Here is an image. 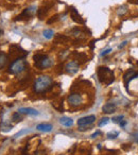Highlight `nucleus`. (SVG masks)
Wrapping results in <instances>:
<instances>
[{
    "mask_svg": "<svg viewBox=\"0 0 138 155\" xmlns=\"http://www.w3.org/2000/svg\"><path fill=\"white\" fill-rule=\"evenodd\" d=\"M12 127H13L6 121H3L2 123H1V131H2V132H9V131L12 130Z\"/></svg>",
    "mask_w": 138,
    "mask_h": 155,
    "instance_id": "nucleus-16",
    "label": "nucleus"
},
{
    "mask_svg": "<svg viewBox=\"0 0 138 155\" xmlns=\"http://www.w3.org/2000/svg\"><path fill=\"white\" fill-rule=\"evenodd\" d=\"M20 114H25V115H30V116H37L39 115V113L36 109L34 108H31V107H21L18 109Z\"/></svg>",
    "mask_w": 138,
    "mask_h": 155,
    "instance_id": "nucleus-10",
    "label": "nucleus"
},
{
    "mask_svg": "<svg viewBox=\"0 0 138 155\" xmlns=\"http://www.w3.org/2000/svg\"><path fill=\"white\" fill-rule=\"evenodd\" d=\"M118 135H119L118 132L114 131V132H110V133L107 134V137L110 139H114V138H116V137H118Z\"/></svg>",
    "mask_w": 138,
    "mask_h": 155,
    "instance_id": "nucleus-18",
    "label": "nucleus"
},
{
    "mask_svg": "<svg viewBox=\"0 0 138 155\" xmlns=\"http://www.w3.org/2000/svg\"><path fill=\"white\" fill-rule=\"evenodd\" d=\"M123 118L124 117L122 116V115H120V116H116V117H113V121L115 122V123H120V122L122 121V120H123Z\"/></svg>",
    "mask_w": 138,
    "mask_h": 155,
    "instance_id": "nucleus-19",
    "label": "nucleus"
},
{
    "mask_svg": "<svg viewBox=\"0 0 138 155\" xmlns=\"http://www.w3.org/2000/svg\"><path fill=\"white\" fill-rule=\"evenodd\" d=\"M99 135H102V133H101L100 131H97L96 133H94L92 135H91V137H92V138H96L97 136H99Z\"/></svg>",
    "mask_w": 138,
    "mask_h": 155,
    "instance_id": "nucleus-24",
    "label": "nucleus"
},
{
    "mask_svg": "<svg viewBox=\"0 0 138 155\" xmlns=\"http://www.w3.org/2000/svg\"><path fill=\"white\" fill-rule=\"evenodd\" d=\"M27 61H26L25 56H19L16 60H14L11 63V65L9 66V72L12 75H18L21 73L22 71H25L27 68Z\"/></svg>",
    "mask_w": 138,
    "mask_h": 155,
    "instance_id": "nucleus-3",
    "label": "nucleus"
},
{
    "mask_svg": "<svg viewBox=\"0 0 138 155\" xmlns=\"http://www.w3.org/2000/svg\"><path fill=\"white\" fill-rule=\"evenodd\" d=\"M12 120H14L15 122L20 121V120H21V116H20L19 112H17V113H14L13 114V116H12Z\"/></svg>",
    "mask_w": 138,
    "mask_h": 155,
    "instance_id": "nucleus-17",
    "label": "nucleus"
},
{
    "mask_svg": "<svg viewBox=\"0 0 138 155\" xmlns=\"http://www.w3.org/2000/svg\"><path fill=\"white\" fill-rule=\"evenodd\" d=\"M130 3H134V4H138V0H127Z\"/></svg>",
    "mask_w": 138,
    "mask_h": 155,
    "instance_id": "nucleus-26",
    "label": "nucleus"
},
{
    "mask_svg": "<svg viewBox=\"0 0 138 155\" xmlns=\"http://www.w3.org/2000/svg\"><path fill=\"white\" fill-rule=\"evenodd\" d=\"M65 70L69 75H75L79 71V63L75 61H70L66 64L65 66Z\"/></svg>",
    "mask_w": 138,
    "mask_h": 155,
    "instance_id": "nucleus-7",
    "label": "nucleus"
},
{
    "mask_svg": "<svg viewBox=\"0 0 138 155\" xmlns=\"http://www.w3.org/2000/svg\"><path fill=\"white\" fill-rule=\"evenodd\" d=\"M52 85L53 81L49 75H41L34 82L33 89L37 94H43V92H46L52 88Z\"/></svg>",
    "mask_w": 138,
    "mask_h": 155,
    "instance_id": "nucleus-1",
    "label": "nucleus"
},
{
    "mask_svg": "<svg viewBox=\"0 0 138 155\" xmlns=\"http://www.w3.org/2000/svg\"><path fill=\"white\" fill-rule=\"evenodd\" d=\"M135 140L138 142V134H136V135H135Z\"/></svg>",
    "mask_w": 138,
    "mask_h": 155,
    "instance_id": "nucleus-28",
    "label": "nucleus"
},
{
    "mask_svg": "<svg viewBox=\"0 0 138 155\" xmlns=\"http://www.w3.org/2000/svg\"><path fill=\"white\" fill-rule=\"evenodd\" d=\"M2 34H3V31H2V30H0V36L2 35Z\"/></svg>",
    "mask_w": 138,
    "mask_h": 155,
    "instance_id": "nucleus-29",
    "label": "nucleus"
},
{
    "mask_svg": "<svg viewBox=\"0 0 138 155\" xmlns=\"http://www.w3.org/2000/svg\"><path fill=\"white\" fill-rule=\"evenodd\" d=\"M108 118L107 117H104V118H102V119H101V121L99 122V127H103V125H106L108 123Z\"/></svg>",
    "mask_w": 138,
    "mask_h": 155,
    "instance_id": "nucleus-20",
    "label": "nucleus"
},
{
    "mask_svg": "<svg viewBox=\"0 0 138 155\" xmlns=\"http://www.w3.org/2000/svg\"><path fill=\"white\" fill-rule=\"evenodd\" d=\"M35 12H36V6H30V8L26 9L25 11L22 12V14L20 15V16L17 17V19H22V17H25V18H29V17L32 16Z\"/></svg>",
    "mask_w": 138,
    "mask_h": 155,
    "instance_id": "nucleus-9",
    "label": "nucleus"
},
{
    "mask_svg": "<svg viewBox=\"0 0 138 155\" xmlns=\"http://www.w3.org/2000/svg\"><path fill=\"white\" fill-rule=\"evenodd\" d=\"M36 129L38 131H41V132H51L53 127L49 123H41V124H38L36 127Z\"/></svg>",
    "mask_w": 138,
    "mask_h": 155,
    "instance_id": "nucleus-12",
    "label": "nucleus"
},
{
    "mask_svg": "<svg viewBox=\"0 0 138 155\" xmlns=\"http://www.w3.org/2000/svg\"><path fill=\"white\" fill-rule=\"evenodd\" d=\"M8 63V56L6 53L0 52V68H3L6 66V64Z\"/></svg>",
    "mask_w": 138,
    "mask_h": 155,
    "instance_id": "nucleus-14",
    "label": "nucleus"
},
{
    "mask_svg": "<svg viewBox=\"0 0 138 155\" xmlns=\"http://www.w3.org/2000/svg\"><path fill=\"white\" fill-rule=\"evenodd\" d=\"M68 103L71 107H78L80 106L83 102V98L80 94L78 92H73V94H70L68 96Z\"/></svg>",
    "mask_w": 138,
    "mask_h": 155,
    "instance_id": "nucleus-5",
    "label": "nucleus"
},
{
    "mask_svg": "<svg viewBox=\"0 0 138 155\" xmlns=\"http://www.w3.org/2000/svg\"><path fill=\"white\" fill-rule=\"evenodd\" d=\"M97 75H98L100 83L105 84V85H110L115 81L114 72L108 67H99L98 70H97Z\"/></svg>",
    "mask_w": 138,
    "mask_h": 155,
    "instance_id": "nucleus-2",
    "label": "nucleus"
},
{
    "mask_svg": "<svg viewBox=\"0 0 138 155\" xmlns=\"http://www.w3.org/2000/svg\"><path fill=\"white\" fill-rule=\"evenodd\" d=\"M112 51V49H106V50H103L102 52H101V56H104L106 55V54H108V53Z\"/></svg>",
    "mask_w": 138,
    "mask_h": 155,
    "instance_id": "nucleus-23",
    "label": "nucleus"
},
{
    "mask_svg": "<svg viewBox=\"0 0 138 155\" xmlns=\"http://www.w3.org/2000/svg\"><path fill=\"white\" fill-rule=\"evenodd\" d=\"M95 121H96V116L90 115V116H86V117H83V118H80V119L78 120V125L79 127H88V125L92 124Z\"/></svg>",
    "mask_w": 138,
    "mask_h": 155,
    "instance_id": "nucleus-6",
    "label": "nucleus"
},
{
    "mask_svg": "<svg viewBox=\"0 0 138 155\" xmlns=\"http://www.w3.org/2000/svg\"><path fill=\"white\" fill-rule=\"evenodd\" d=\"M60 123L64 127H71L73 124V120L71 118H69V117H62L60 119Z\"/></svg>",
    "mask_w": 138,
    "mask_h": 155,
    "instance_id": "nucleus-13",
    "label": "nucleus"
},
{
    "mask_svg": "<svg viewBox=\"0 0 138 155\" xmlns=\"http://www.w3.org/2000/svg\"><path fill=\"white\" fill-rule=\"evenodd\" d=\"M30 131L28 130V129H25V130H22V131H20V132H18V133L16 134V135L14 136L15 138H17V137H19V136H21V135H23V134H26V133H29Z\"/></svg>",
    "mask_w": 138,
    "mask_h": 155,
    "instance_id": "nucleus-22",
    "label": "nucleus"
},
{
    "mask_svg": "<svg viewBox=\"0 0 138 155\" xmlns=\"http://www.w3.org/2000/svg\"><path fill=\"white\" fill-rule=\"evenodd\" d=\"M115 111H116V104L115 103H106L102 107V112L105 114H112Z\"/></svg>",
    "mask_w": 138,
    "mask_h": 155,
    "instance_id": "nucleus-11",
    "label": "nucleus"
},
{
    "mask_svg": "<svg viewBox=\"0 0 138 155\" xmlns=\"http://www.w3.org/2000/svg\"><path fill=\"white\" fill-rule=\"evenodd\" d=\"M127 41H125V42H122L121 44H120V45H119V46H118V48H119V49H122V48H123L124 46H125V45H127Z\"/></svg>",
    "mask_w": 138,
    "mask_h": 155,
    "instance_id": "nucleus-25",
    "label": "nucleus"
},
{
    "mask_svg": "<svg viewBox=\"0 0 138 155\" xmlns=\"http://www.w3.org/2000/svg\"><path fill=\"white\" fill-rule=\"evenodd\" d=\"M119 124H120V127H124V125L127 124V121H124V120H122V121L120 122V123H119Z\"/></svg>",
    "mask_w": 138,
    "mask_h": 155,
    "instance_id": "nucleus-27",
    "label": "nucleus"
},
{
    "mask_svg": "<svg viewBox=\"0 0 138 155\" xmlns=\"http://www.w3.org/2000/svg\"><path fill=\"white\" fill-rule=\"evenodd\" d=\"M33 61L35 67L39 69H46L52 66V61L47 54H41V53H36L33 56Z\"/></svg>",
    "mask_w": 138,
    "mask_h": 155,
    "instance_id": "nucleus-4",
    "label": "nucleus"
},
{
    "mask_svg": "<svg viewBox=\"0 0 138 155\" xmlns=\"http://www.w3.org/2000/svg\"><path fill=\"white\" fill-rule=\"evenodd\" d=\"M70 17L72 18L73 21L78 22V23H84V22H85V20L82 19L81 15L78 13V11L75 8H71V10H70Z\"/></svg>",
    "mask_w": 138,
    "mask_h": 155,
    "instance_id": "nucleus-8",
    "label": "nucleus"
},
{
    "mask_svg": "<svg viewBox=\"0 0 138 155\" xmlns=\"http://www.w3.org/2000/svg\"><path fill=\"white\" fill-rule=\"evenodd\" d=\"M43 35H44L45 38L50 39L53 37L54 32H53V30H51V29H46V30H44V32H43Z\"/></svg>",
    "mask_w": 138,
    "mask_h": 155,
    "instance_id": "nucleus-15",
    "label": "nucleus"
},
{
    "mask_svg": "<svg viewBox=\"0 0 138 155\" xmlns=\"http://www.w3.org/2000/svg\"><path fill=\"white\" fill-rule=\"evenodd\" d=\"M127 12V6H121V8H119L118 9V14L119 15H123V14H125Z\"/></svg>",
    "mask_w": 138,
    "mask_h": 155,
    "instance_id": "nucleus-21",
    "label": "nucleus"
}]
</instances>
